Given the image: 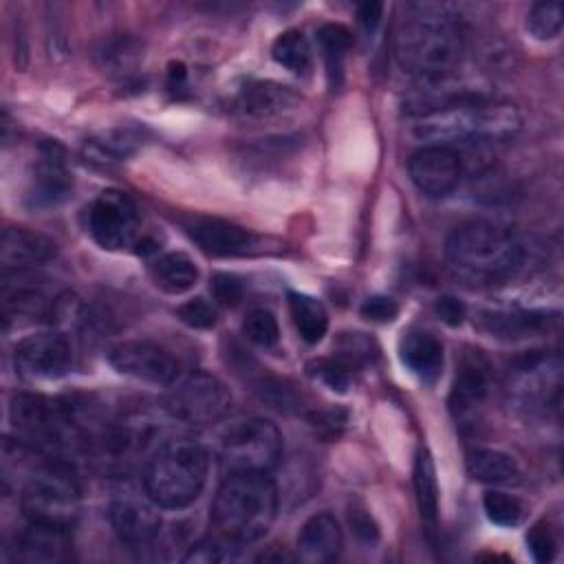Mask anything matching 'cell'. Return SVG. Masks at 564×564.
<instances>
[{"instance_id": "obj_36", "label": "cell", "mask_w": 564, "mask_h": 564, "mask_svg": "<svg viewBox=\"0 0 564 564\" xmlns=\"http://www.w3.org/2000/svg\"><path fill=\"white\" fill-rule=\"evenodd\" d=\"M308 370H311L313 377L324 381L330 390L346 392L350 388V370L352 368H348L337 357H333V359H315V361L308 364Z\"/></svg>"}, {"instance_id": "obj_20", "label": "cell", "mask_w": 564, "mask_h": 564, "mask_svg": "<svg viewBox=\"0 0 564 564\" xmlns=\"http://www.w3.org/2000/svg\"><path fill=\"white\" fill-rule=\"evenodd\" d=\"M341 529L328 511L311 516L297 535V555L308 564H326L339 555Z\"/></svg>"}, {"instance_id": "obj_28", "label": "cell", "mask_w": 564, "mask_h": 564, "mask_svg": "<svg viewBox=\"0 0 564 564\" xmlns=\"http://www.w3.org/2000/svg\"><path fill=\"white\" fill-rule=\"evenodd\" d=\"M414 489H416V502L421 518L427 524L436 522L438 513V480H436V467L432 460V454L427 447H419L416 460H414Z\"/></svg>"}, {"instance_id": "obj_16", "label": "cell", "mask_w": 564, "mask_h": 564, "mask_svg": "<svg viewBox=\"0 0 564 564\" xmlns=\"http://www.w3.org/2000/svg\"><path fill=\"white\" fill-rule=\"evenodd\" d=\"M189 238L212 256H245L253 251L256 236L234 223L207 216H194L185 223Z\"/></svg>"}, {"instance_id": "obj_42", "label": "cell", "mask_w": 564, "mask_h": 564, "mask_svg": "<svg viewBox=\"0 0 564 564\" xmlns=\"http://www.w3.org/2000/svg\"><path fill=\"white\" fill-rule=\"evenodd\" d=\"M361 317L370 319V322H379V324H386V322H392L399 313V306L392 297L388 295H370L364 300L361 308H359Z\"/></svg>"}, {"instance_id": "obj_33", "label": "cell", "mask_w": 564, "mask_h": 564, "mask_svg": "<svg viewBox=\"0 0 564 564\" xmlns=\"http://www.w3.org/2000/svg\"><path fill=\"white\" fill-rule=\"evenodd\" d=\"M101 66L108 68V73H126L141 59V46L132 37H117L104 44L99 51Z\"/></svg>"}, {"instance_id": "obj_10", "label": "cell", "mask_w": 564, "mask_h": 564, "mask_svg": "<svg viewBox=\"0 0 564 564\" xmlns=\"http://www.w3.org/2000/svg\"><path fill=\"white\" fill-rule=\"evenodd\" d=\"M88 234L108 251L130 247L139 234V214L132 198L119 189L101 192L88 207Z\"/></svg>"}, {"instance_id": "obj_29", "label": "cell", "mask_w": 564, "mask_h": 564, "mask_svg": "<svg viewBox=\"0 0 564 564\" xmlns=\"http://www.w3.org/2000/svg\"><path fill=\"white\" fill-rule=\"evenodd\" d=\"M271 57L291 73H304L311 66V44L302 31L289 29L275 37Z\"/></svg>"}, {"instance_id": "obj_18", "label": "cell", "mask_w": 564, "mask_h": 564, "mask_svg": "<svg viewBox=\"0 0 564 564\" xmlns=\"http://www.w3.org/2000/svg\"><path fill=\"white\" fill-rule=\"evenodd\" d=\"M57 253V245L44 234L26 227H9L0 240V262L4 269L26 271L51 262Z\"/></svg>"}, {"instance_id": "obj_45", "label": "cell", "mask_w": 564, "mask_h": 564, "mask_svg": "<svg viewBox=\"0 0 564 564\" xmlns=\"http://www.w3.org/2000/svg\"><path fill=\"white\" fill-rule=\"evenodd\" d=\"M381 13H383V4H381V2H364V4H359V9H357L359 22L366 26V31H372V29L379 24Z\"/></svg>"}, {"instance_id": "obj_3", "label": "cell", "mask_w": 564, "mask_h": 564, "mask_svg": "<svg viewBox=\"0 0 564 564\" xmlns=\"http://www.w3.org/2000/svg\"><path fill=\"white\" fill-rule=\"evenodd\" d=\"M278 513V487L267 474H234L218 487L212 522L234 544L267 535Z\"/></svg>"}, {"instance_id": "obj_38", "label": "cell", "mask_w": 564, "mask_h": 564, "mask_svg": "<svg viewBox=\"0 0 564 564\" xmlns=\"http://www.w3.org/2000/svg\"><path fill=\"white\" fill-rule=\"evenodd\" d=\"M370 346H372V341L368 337H364L361 333H344V337L339 339L337 359L344 361L348 368H355L372 357Z\"/></svg>"}, {"instance_id": "obj_15", "label": "cell", "mask_w": 564, "mask_h": 564, "mask_svg": "<svg viewBox=\"0 0 564 564\" xmlns=\"http://www.w3.org/2000/svg\"><path fill=\"white\" fill-rule=\"evenodd\" d=\"M73 189V178L66 170L64 154L55 143L42 145L33 181L26 192V205L33 209H51L62 205Z\"/></svg>"}, {"instance_id": "obj_13", "label": "cell", "mask_w": 564, "mask_h": 564, "mask_svg": "<svg viewBox=\"0 0 564 564\" xmlns=\"http://www.w3.org/2000/svg\"><path fill=\"white\" fill-rule=\"evenodd\" d=\"M159 505L148 496V491L137 494L132 489H123L115 494L108 507L110 524L121 542L128 546H148L161 527Z\"/></svg>"}, {"instance_id": "obj_5", "label": "cell", "mask_w": 564, "mask_h": 564, "mask_svg": "<svg viewBox=\"0 0 564 564\" xmlns=\"http://www.w3.org/2000/svg\"><path fill=\"white\" fill-rule=\"evenodd\" d=\"M520 115L511 104L489 101L482 95L456 101L443 110L416 117L414 134L447 145L452 141H500L520 130Z\"/></svg>"}, {"instance_id": "obj_34", "label": "cell", "mask_w": 564, "mask_h": 564, "mask_svg": "<svg viewBox=\"0 0 564 564\" xmlns=\"http://www.w3.org/2000/svg\"><path fill=\"white\" fill-rule=\"evenodd\" d=\"M242 333L249 341H253L256 346H275L280 339V328H278V319L273 317L271 311L267 308H253L247 313L245 322H242Z\"/></svg>"}, {"instance_id": "obj_8", "label": "cell", "mask_w": 564, "mask_h": 564, "mask_svg": "<svg viewBox=\"0 0 564 564\" xmlns=\"http://www.w3.org/2000/svg\"><path fill=\"white\" fill-rule=\"evenodd\" d=\"M9 421L18 432V441L33 445H62L75 430L70 412L40 394H15Z\"/></svg>"}, {"instance_id": "obj_41", "label": "cell", "mask_w": 564, "mask_h": 564, "mask_svg": "<svg viewBox=\"0 0 564 564\" xmlns=\"http://www.w3.org/2000/svg\"><path fill=\"white\" fill-rule=\"evenodd\" d=\"M527 546L538 562H551L555 555V538L546 522H535L527 533Z\"/></svg>"}, {"instance_id": "obj_22", "label": "cell", "mask_w": 564, "mask_h": 564, "mask_svg": "<svg viewBox=\"0 0 564 564\" xmlns=\"http://www.w3.org/2000/svg\"><path fill=\"white\" fill-rule=\"evenodd\" d=\"M300 104V95L289 86L275 82H253L242 88L238 97V110L247 117H273L282 115Z\"/></svg>"}, {"instance_id": "obj_46", "label": "cell", "mask_w": 564, "mask_h": 564, "mask_svg": "<svg viewBox=\"0 0 564 564\" xmlns=\"http://www.w3.org/2000/svg\"><path fill=\"white\" fill-rule=\"evenodd\" d=\"M185 79H187V70H185V66L181 64V62H172L170 64V73H167V84H170V88H181V86H185Z\"/></svg>"}, {"instance_id": "obj_32", "label": "cell", "mask_w": 564, "mask_h": 564, "mask_svg": "<svg viewBox=\"0 0 564 564\" xmlns=\"http://www.w3.org/2000/svg\"><path fill=\"white\" fill-rule=\"evenodd\" d=\"M487 518L500 527H518L524 520V505L505 491H487L482 496Z\"/></svg>"}, {"instance_id": "obj_27", "label": "cell", "mask_w": 564, "mask_h": 564, "mask_svg": "<svg viewBox=\"0 0 564 564\" xmlns=\"http://www.w3.org/2000/svg\"><path fill=\"white\" fill-rule=\"evenodd\" d=\"M291 319L300 337L308 344H317L328 330V313L324 304L306 293H289Z\"/></svg>"}, {"instance_id": "obj_9", "label": "cell", "mask_w": 564, "mask_h": 564, "mask_svg": "<svg viewBox=\"0 0 564 564\" xmlns=\"http://www.w3.org/2000/svg\"><path fill=\"white\" fill-rule=\"evenodd\" d=\"M231 394L227 386L209 372L185 377L165 399V410L181 423L209 425L227 414Z\"/></svg>"}, {"instance_id": "obj_30", "label": "cell", "mask_w": 564, "mask_h": 564, "mask_svg": "<svg viewBox=\"0 0 564 564\" xmlns=\"http://www.w3.org/2000/svg\"><path fill=\"white\" fill-rule=\"evenodd\" d=\"M137 143H139V137L132 130L117 128V130L104 132L101 137L90 139L86 143V152L93 156V161L110 163V161H121L128 154H132Z\"/></svg>"}, {"instance_id": "obj_40", "label": "cell", "mask_w": 564, "mask_h": 564, "mask_svg": "<svg viewBox=\"0 0 564 564\" xmlns=\"http://www.w3.org/2000/svg\"><path fill=\"white\" fill-rule=\"evenodd\" d=\"M209 289H212L214 300L223 306H236L245 295V284L234 273H216L212 278Z\"/></svg>"}, {"instance_id": "obj_1", "label": "cell", "mask_w": 564, "mask_h": 564, "mask_svg": "<svg viewBox=\"0 0 564 564\" xmlns=\"http://www.w3.org/2000/svg\"><path fill=\"white\" fill-rule=\"evenodd\" d=\"M399 66L414 79L454 75L463 57V35L458 24L438 7H419L408 18L394 44Z\"/></svg>"}, {"instance_id": "obj_19", "label": "cell", "mask_w": 564, "mask_h": 564, "mask_svg": "<svg viewBox=\"0 0 564 564\" xmlns=\"http://www.w3.org/2000/svg\"><path fill=\"white\" fill-rule=\"evenodd\" d=\"M489 388V361L480 350H467L460 357L454 386L449 392V410L456 416L471 412L487 394Z\"/></svg>"}, {"instance_id": "obj_44", "label": "cell", "mask_w": 564, "mask_h": 564, "mask_svg": "<svg viewBox=\"0 0 564 564\" xmlns=\"http://www.w3.org/2000/svg\"><path fill=\"white\" fill-rule=\"evenodd\" d=\"M350 527H352V531H355V535L361 540V542H368V544H372V542H377V538H379V527H377V522L372 520V516L366 511V509H361V507H355V509H350Z\"/></svg>"}, {"instance_id": "obj_12", "label": "cell", "mask_w": 564, "mask_h": 564, "mask_svg": "<svg viewBox=\"0 0 564 564\" xmlns=\"http://www.w3.org/2000/svg\"><path fill=\"white\" fill-rule=\"evenodd\" d=\"M108 364L132 379L167 386L178 377V361L150 341H121L108 350Z\"/></svg>"}, {"instance_id": "obj_25", "label": "cell", "mask_w": 564, "mask_h": 564, "mask_svg": "<svg viewBox=\"0 0 564 564\" xmlns=\"http://www.w3.org/2000/svg\"><path fill=\"white\" fill-rule=\"evenodd\" d=\"M467 471L474 480L487 485H509L520 478L518 463L498 449H476L467 456Z\"/></svg>"}, {"instance_id": "obj_37", "label": "cell", "mask_w": 564, "mask_h": 564, "mask_svg": "<svg viewBox=\"0 0 564 564\" xmlns=\"http://www.w3.org/2000/svg\"><path fill=\"white\" fill-rule=\"evenodd\" d=\"M176 315L181 317L183 324H187L192 328H212L218 319V313H216L214 304L207 302L205 297L187 300L185 304H181L176 308Z\"/></svg>"}, {"instance_id": "obj_31", "label": "cell", "mask_w": 564, "mask_h": 564, "mask_svg": "<svg viewBox=\"0 0 564 564\" xmlns=\"http://www.w3.org/2000/svg\"><path fill=\"white\" fill-rule=\"evenodd\" d=\"M527 31L535 40H553L562 31V4L557 0L535 2L527 13Z\"/></svg>"}, {"instance_id": "obj_23", "label": "cell", "mask_w": 564, "mask_h": 564, "mask_svg": "<svg viewBox=\"0 0 564 564\" xmlns=\"http://www.w3.org/2000/svg\"><path fill=\"white\" fill-rule=\"evenodd\" d=\"M478 326L502 339H522L549 328V315L540 311H489L482 313Z\"/></svg>"}, {"instance_id": "obj_21", "label": "cell", "mask_w": 564, "mask_h": 564, "mask_svg": "<svg viewBox=\"0 0 564 564\" xmlns=\"http://www.w3.org/2000/svg\"><path fill=\"white\" fill-rule=\"evenodd\" d=\"M401 361L423 383H434L443 370V344L430 330H410L399 344Z\"/></svg>"}, {"instance_id": "obj_43", "label": "cell", "mask_w": 564, "mask_h": 564, "mask_svg": "<svg viewBox=\"0 0 564 564\" xmlns=\"http://www.w3.org/2000/svg\"><path fill=\"white\" fill-rule=\"evenodd\" d=\"M434 311H436L438 319L445 322L447 326H460L465 315H467L465 304L458 297H454V295H441L434 302Z\"/></svg>"}, {"instance_id": "obj_7", "label": "cell", "mask_w": 564, "mask_h": 564, "mask_svg": "<svg viewBox=\"0 0 564 564\" xmlns=\"http://www.w3.org/2000/svg\"><path fill=\"white\" fill-rule=\"evenodd\" d=\"M20 505L29 522L68 529L79 513V489L68 471L48 467L24 485Z\"/></svg>"}, {"instance_id": "obj_6", "label": "cell", "mask_w": 564, "mask_h": 564, "mask_svg": "<svg viewBox=\"0 0 564 564\" xmlns=\"http://www.w3.org/2000/svg\"><path fill=\"white\" fill-rule=\"evenodd\" d=\"M282 456V434L269 419L234 421L218 443V465L225 476L269 474Z\"/></svg>"}, {"instance_id": "obj_24", "label": "cell", "mask_w": 564, "mask_h": 564, "mask_svg": "<svg viewBox=\"0 0 564 564\" xmlns=\"http://www.w3.org/2000/svg\"><path fill=\"white\" fill-rule=\"evenodd\" d=\"M152 280L161 291L178 295L198 282V267L187 253L170 251L152 264Z\"/></svg>"}, {"instance_id": "obj_4", "label": "cell", "mask_w": 564, "mask_h": 564, "mask_svg": "<svg viewBox=\"0 0 564 564\" xmlns=\"http://www.w3.org/2000/svg\"><path fill=\"white\" fill-rule=\"evenodd\" d=\"M209 469L205 447L192 436L163 441L145 463L143 489L163 509L189 507L203 491Z\"/></svg>"}, {"instance_id": "obj_2", "label": "cell", "mask_w": 564, "mask_h": 564, "mask_svg": "<svg viewBox=\"0 0 564 564\" xmlns=\"http://www.w3.org/2000/svg\"><path fill=\"white\" fill-rule=\"evenodd\" d=\"M445 256L463 278L487 284L513 278L527 258L509 229L487 220L458 225L445 242Z\"/></svg>"}, {"instance_id": "obj_26", "label": "cell", "mask_w": 564, "mask_h": 564, "mask_svg": "<svg viewBox=\"0 0 564 564\" xmlns=\"http://www.w3.org/2000/svg\"><path fill=\"white\" fill-rule=\"evenodd\" d=\"M317 44L326 62V75L330 88H339L344 82V59L352 44V33L344 24H324L317 31Z\"/></svg>"}, {"instance_id": "obj_11", "label": "cell", "mask_w": 564, "mask_h": 564, "mask_svg": "<svg viewBox=\"0 0 564 564\" xmlns=\"http://www.w3.org/2000/svg\"><path fill=\"white\" fill-rule=\"evenodd\" d=\"M408 170L421 194L427 198H445L460 183L463 161L452 145L430 143L412 154Z\"/></svg>"}, {"instance_id": "obj_14", "label": "cell", "mask_w": 564, "mask_h": 564, "mask_svg": "<svg viewBox=\"0 0 564 564\" xmlns=\"http://www.w3.org/2000/svg\"><path fill=\"white\" fill-rule=\"evenodd\" d=\"M15 370L26 379H59L70 370V344L62 333H37L18 341Z\"/></svg>"}, {"instance_id": "obj_17", "label": "cell", "mask_w": 564, "mask_h": 564, "mask_svg": "<svg viewBox=\"0 0 564 564\" xmlns=\"http://www.w3.org/2000/svg\"><path fill=\"white\" fill-rule=\"evenodd\" d=\"M13 557L26 564H59L70 560L68 529L29 522L15 538Z\"/></svg>"}, {"instance_id": "obj_35", "label": "cell", "mask_w": 564, "mask_h": 564, "mask_svg": "<svg viewBox=\"0 0 564 564\" xmlns=\"http://www.w3.org/2000/svg\"><path fill=\"white\" fill-rule=\"evenodd\" d=\"M253 392L262 399V401H267L269 405H273V408H278V410H295V408H300V399H297V394H295V390L286 383V381H282V379H278V377H264V375H260L256 381H253Z\"/></svg>"}, {"instance_id": "obj_39", "label": "cell", "mask_w": 564, "mask_h": 564, "mask_svg": "<svg viewBox=\"0 0 564 564\" xmlns=\"http://www.w3.org/2000/svg\"><path fill=\"white\" fill-rule=\"evenodd\" d=\"M227 560H234L231 546H227L225 542L214 540V538H205V540L196 542L183 557V562H187V564H192V562L194 564H212V562H227Z\"/></svg>"}]
</instances>
